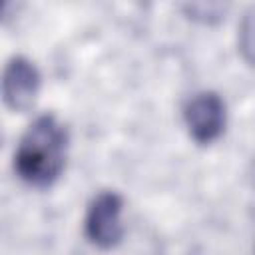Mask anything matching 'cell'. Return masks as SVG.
<instances>
[{"instance_id":"5","label":"cell","mask_w":255,"mask_h":255,"mask_svg":"<svg viewBox=\"0 0 255 255\" xmlns=\"http://www.w3.org/2000/svg\"><path fill=\"white\" fill-rule=\"evenodd\" d=\"M237 48L243 62L255 68V6H249L237 28Z\"/></svg>"},{"instance_id":"4","label":"cell","mask_w":255,"mask_h":255,"mask_svg":"<svg viewBox=\"0 0 255 255\" xmlns=\"http://www.w3.org/2000/svg\"><path fill=\"white\" fill-rule=\"evenodd\" d=\"M42 76L26 56H12L2 70V100L12 112H28L40 94Z\"/></svg>"},{"instance_id":"6","label":"cell","mask_w":255,"mask_h":255,"mask_svg":"<svg viewBox=\"0 0 255 255\" xmlns=\"http://www.w3.org/2000/svg\"><path fill=\"white\" fill-rule=\"evenodd\" d=\"M183 10L189 14L191 20H197L201 24L219 22L225 14L223 4H187V6H183Z\"/></svg>"},{"instance_id":"2","label":"cell","mask_w":255,"mask_h":255,"mask_svg":"<svg viewBox=\"0 0 255 255\" xmlns=\"http://www.w3.org/2000/svg\"><path fill=\"white\" fill-rule=\"evenodd\" d=\"M124 197L118 191L104 189L94 195L86 209L84 233L100 249L116 247L124 237Z\"/></svg>"},{"instance_id":"3","label":"cell","mask_w":255,"mask_h":255,"mask_svg":"<svg viewBox=\"0 0 255 255\" xmlns=\"http://www.w3.org/2000/svg\"><path fill=\"white\" fill-rule=\"evenodd\" d=\"M183 122L193 141H197L199 145L213 143L223 133L227 122L223 98L211 90L197 92L187 100L183 108Z\"/></svg>"},{"instance_id":"1","label":"cell","mask_w":255,"mask_h":255,"mask_svg":"<svg viewBox=\"0 0 255 255\" xmlns=\"http://www.w3.org/2000/svg\"><path fill=\"white\" fill-rule=\"evenodd\" d=\"M68 128L54 116H38L20 135L14 149V171L30 187L46 189L54 185L68 157Z\"/></svg>"}]
</instances>
